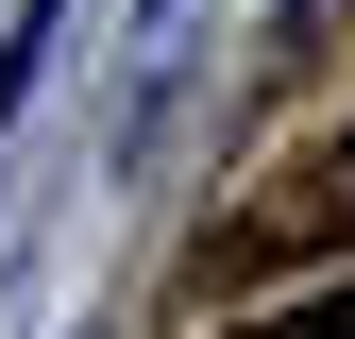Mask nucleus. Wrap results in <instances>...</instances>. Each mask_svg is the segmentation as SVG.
<instances>
[{
	"mask_svg": "<svg viewBox=\"0 0 355 339\" xmlns=\"http://www.w3.org/2000/svg\"><path fill=\"white\" fill-rule=\"evenodd\" d=\"M271 221H288V238H355V136L288 170V204H271Z\"/></svg>",
	"mask_w": 355,
	"mask_h": 339,
	"instance_id": "1",
	"label": "nucleus"
},
{
	"mask_svg": "<svg viewBox=\"0 0 355 339\" xmlns=\"http://www.w3.org/2000/svg\"><path fill=\"white\" fill-rule=\"evenodd\" d=\"M220 339H355V272L338 288H288V306H254V322H220Z\"/></svg>",
	"mask_w": 355,
	"mask_h": 339,
	"instance_id": "2",
	"label": "nucleus"
}]
</instances>
